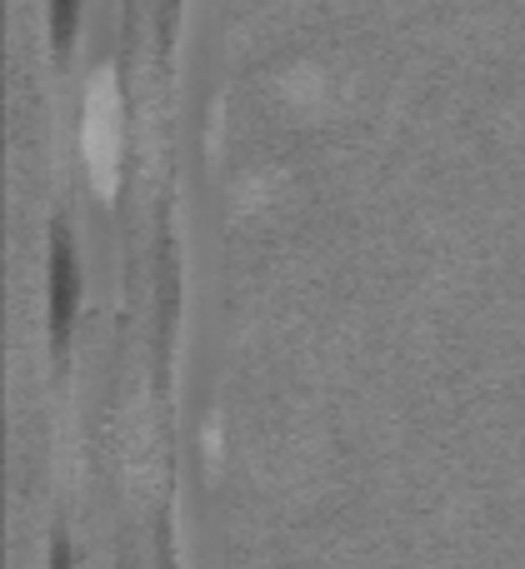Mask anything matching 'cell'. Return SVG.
<instances>
[{
	"label": "cell",
	"mask_w": 525,
	"mask_h": 569,
	"mask_svg": "<svg viewBox=\"0 0 525 569\" xmlns=\"http://www.w3.org/2000/svg\"><path fill=\"white\" fill-rule=\"evenodd\" d=\"M76 20H80V0H50V26H56L60 50L70 46V36H76Z\"/></svg>",
	"instance_id": "obj_1"
}]
</instances>
